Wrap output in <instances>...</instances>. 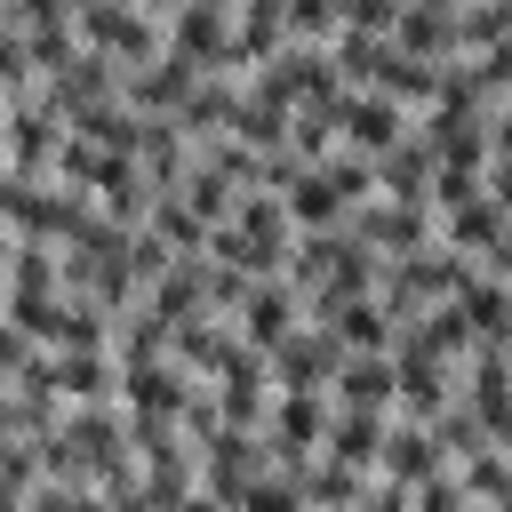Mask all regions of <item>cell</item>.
<instances>
[{"instance_id":"obj_3","label":"cell","mask_w":512,"mask_h":512,"mask_svg":"<svg viewBox=\"0 0 512 512\" xmlns=\"http://www.w3.org/2000/svg\"><path fill=\"white\" fill-rule=\"evenodd\" d=\"M352 232L376 248V256H416V248H432L440 240V208L432 200H368V208H352Z\"/></svg>"},{"instance_id":"obj_24","label":"cell","mask_w":512,"mask_h":512,"mask_svg":"<svg viewBox=\"0 0 512 512\" xmlns=\"http://www.w3.org/2000/svg\"><path fill=\"white\" fill-rule=\"evenodd\" d=\"M400 8H408V0H344V32L392 40V32H400Z\"/></svg>"},{"instance_id":"obj_28","label":"cell","mask_w":512,"mask_h":512,"mask_svg":"<svg viewBox=\"0 0 512 512\" xmlns=\"http://www.w3.org/2000/svg\"><path fill=\"white\" fill-rule=\"evenodd\" d=\"M176 512H232V504H224V496H208V488H200V496H184V504H176Z\"/></svg>"},{"instance_id":"obj_16","label":"cell","mask_w":512,"mask_h":512,"mask_svg":"<svg viewBox=\"0 0 512 512\" xmlns=\"http://www.w3.org/2000/svg\"><path fill=\"white\" fill-rule=\"evenodd\" d=\"M432 176H440V160H432L424 136H408V144H392L376 160V192L384 200H432Z\"/></svg>"},{"instance_id":"obj_18","label":"cell","mask_w":512,"mask_h":512,"mask_svg":"<svg viewBox=\"0 0 512 512\" xmlns=\"http://www.w3.org/2000/svg\"><path fill=\"white\" fill-rule=\"evenodd\" d=\"M368 480H376V472H360V464H344V456H320V464L304 472V496H312V512H360Z\"/></svg>"},{"instance_id":"obj_9","label":"cell","mask_w":512,"mask_h":512,"mask_svg":"<svg viewBox=\"0 0 512 512\" xmlns=\"http://www.w3.org/2000/svg\"><path fill=\"white\" fill-rule=\"evenodd\" d=\"M456 464H448V448H440V432L432 424H416V416H392V440H384V480H400V488H432V480H448Z\"/></svg>"},{"instance_id":"obj_8","label":"cell","mask_w":512,"mask_h":512,"mask_svg":"<svg viewBox=\"0 0 512 512\" xmlns=\"http://www.w3.org/2000/svg\"><path fill=\"white\" fill-rule=\"evenodd\" d=\"M168 56L200 64V72H232V8H176L168 16Z\"/></svg>"},{"instance_id":"obj_29","label":"cell","mask_w":512,"mask_h":512,"mask_svg":"<svg viewBox=\"0 0 512 512\" xmlns=\"http://www.w3.org/2000/svg\"><path fill=\"white\" fill-rule=\"evenodd\" d=\"M192 8H240V0H192Z\"/></svg>"},{"instance_id":"obj_21","label":"cell","mask_w":512,"mask_h":512,"mask_svg":"<svg viewBox=\"0 0 512 512\" xmlns=\"http://www.w3.org/2000/svg\"><path fill=\"white\" fill-rule=\"evenodd\" d=\"M456 480H464V496H472V504H504V496H512V456L488 440L480 456H464V464H456Z\"/></svg>"},{"instance_id":"obj_19","label":"cell","mask_w":512,"mask_h":512,"mask_svg":"<svg viewBox=\"0 0 512 512\" xmlns=\"http://www.w3.org/2000/svg\"><path fill=\"white\" fill-rule=\"evenodd\" d=\"M176 192H184V200H192V216H200V224H216V232H224V224H232V208H240V184H232L224 168H208V160H192V176H184Z\"/></svg>"},{"instance_id":"obj_7","label":"cell","mask_w":512,"mask_h":512,"mask_svg":"<svg viewBox=\"0 0 512 512\" xmlns=\"http://www.w3.org/2000/svg\"><path fill=\"white\" fill-rule=\"evenodd\" d=\"M416 128H408V104H392V96H376V88H352L344 96V152H360V160H384L392 144H408Z\"/></svg>"},{"instance_id":"obj_27","label":"cell","mask_w":512,"mask_h":512,"mask_svg":"<svg viewBox=\"0 0 512 512\" xmlns=\"http://www.w3.org/2000/svg\"><path fill=\"white\" fill-rule=\"evenodd\" d=\"M480 272H496V280H512V232H504V240H496V248L480 256Z\"/></svg>"},{"instance_id":"obj_4","label":"cell","mask_w":512,"mask_h":512,"mask_svg":"<svg viewBox=\"0 0 512 512\" xmlns=\"http://www.w3.org/2000/svg\"><path fill=\"white\" fill-rule=\"evenodd\" d=\"M344 360H352L344 336H336L328 320H304V328L272 352V384H280V392H328V384L344 376Z\"/></svg>"},{"instance_id":"obj_2","label":"cell","mask_w":512,"mask_h":512,"mask_svg":"<svg viewBox=\"0 0 512 512\" xmlns=\"http://www.w3.org/2000/svg\"><path fill=\"white\" fill-rule=\"evenodd\" d=\"M264 472H272V440H264V432H232V424H224L216 440H200V488L224 496L232 512H240V496H248Z\"/></svg>"},{"instance_id":"obj_25","label":"cell","mask_w":512,"mask_h":512,"mask_svg":"<svg viewBox=\"0 0 512 512\" xmlns=\"http://www.w3.org/2000/svg\"><path fill=\"white\" fill-rule=\"evenodd\" d=\"M416 512H480L472 496H464V480L448 472V480H432V488H416Z\"/></svg>"},{"instance_id":"obj_22","label":"cell","mask_w":512,"mask_h":512,"mask_svg":"<svg viewBox=\"0 0 512 512\" xmlns=\"http://www.w3.org/2000/svg\"><path fill=\"white\" fill-rule=\"evenodd\" d=\"M288 40L336 48V40H344V0H288Z\"/></svg>"},{"instance_id":"obj_13","label":"cell","mask_w":512,"mask_h":512,"mask_svg":"<svg viewBox=\"0 0 512 512\" xmlns=\"http://www.w3.org/2000/svg\"><path fill=\"white\" fill-rule=\"evenodd\" d=\"M8 296H64V248L8 232Z\"/></svg>"},{"instance_id":"obj_12","label":"cell","mask_w":512,"mask_h":512,"mask_svg":"<svg viewBox=\"0 0 512 512\" xmlns=\"http://www.w3.org/2000/svg\"><path fill=\"white\" fill-rule=\"evenodd\" d=\"M392 40H400L416 64H456V8H448V0H408Z\"/></svg>"},{"instance_id":"obj_17","label":"cell","mask_w":512,"mask_h":512,"mask_svg":"<svg viewBox=\"0 0 512 512\" xmlns=\"http://www.w3.org/2000/svg\"><path fill=\"white\" fill-rule=\"evenodd\" d=\"M328 328L344 336V352H392V344H400V320H392V304H384V296H360V304H344Z\"/></svg>"},{"instance_id":"obj_5","label":"cell","mask_w":512,"mask_h":512,"mask_svg":"<svg viewBox=\"0 0 512 512\" xmlns=\"http://www.w3.org/2000/svg\"><path fill=\"white\" fill-rule=\"evenodd\" d=\"M64 120L32 96V104H8V176H56V160H64Z\"/></svg>"},{"instance_id":"obj_14","label":"cell","mask_w":512,"mask_h":512,"mask_svg":"<svg viewBox=\"0 0 512 512\" xmlns=\"http://www.w3.org/2000/svg\"><path fill=\"white\" fill-rule=\"evenodd\" d=\"M384 440H392L384 408H336V424H328V456H344L360 472H384Z\"/></svg>"},{"instance_id":"obj_20","label":"cell","mask_w":512,"mask_h":512,"mask_svg":"<svg viewBox=\"0 0 512 512\" xmlns=\"http://www.w3.org/2000/svg\"><path fill=\"white\" fill-rule=\"evenodd\" d=\"M152 232H160L176 256H208V248H216V224H200L184 192H160V208H152Z\"/></svg>"},{"instance_id":"obj_26","label":"cell","mask_w":512,"mask_h":512,"mask_svg":"<svg viewBox=\"0 0 512 512\" xmlns=\"http://www.w3.org/2000/svg\"><path fill=\"white\" fill-rule=\"evenodd\" d=\"M112 496V512H160L152 496H144V480H120V488H104Z\"/></svg>"},{"instance_id":"obj_23","label":"cell","mask_w":512,"mask_h":512,"mask_svg":"<svg viewBox=\"0 0 512 512\" xmlns=\"http://www.w3.org/2000/svg\"><path fill=\"white\" fill-rule=\"evenodd\" d=\"M240 512H312V496H304V480H288V472H264V480L240 496Z\"/></svg>"},{"instance_id":"obj_11","label":"cell","mask_w":512,"mask_h":512,"mask_svg":"<svg viewBox=\"0 0 512 512\" xmlns=\"http://www.w3.org/2000/svg\"><path fill=\"white\" fill-rule=\"evenodd\" d=\"M328 400H336V408H384V416H392V408H400V360H392V352H352L344 376L328 384Z\"/></svg>"},{"instance_id":"obj_1","label":"cell","mask_w":512,"mask_h":512,"mask_svg":"<svg viewBox=\"0 0 512 512\" xmlns=\"http://www.w3.org/2000/svg\"><path fill=\"white\" fill-rule=\"evenodd\" d=\"M72 24H80V40H88L96 56H112L120 72H144V64L168 56V24L144 16L136 0H72Z\"/></svg>"},{"instance_id":"obj_6","label":"cell","mask_w":512,"mask_h":512,"mask_svg":"<svg viewBox=\"0 0 512 512\" xmlns=\"http://www.w3.org/2000/svg\"><path fill=\"white\" fill-rule=\"evenodd\" d=\"M304 320H312V312H304V296H296L288 280H256L232 328L248 336V352H264V360H272V352H280V344H288V336H296Z\"/></svg>"},{"instance_id":"obj_15","label":"cell","mask_w":512,"mask_h":512,"mask_svg":"<svg viewBox=\"0 0 512 512\" xmlns=\"http://www.w3.org/2000/svg\"><path fill=\"white\" fill-rule=\"evenodd\" d=\"M504 232H512V208H504L496 192H480V200H464V208H448V216H440V240H448V248H464V256H488Z\"/></svg>"},{"instance_id":"obj_10","label":"cell","mask_w":512,"mask_h":512,"mask_svg":"<svg viewBox=\"0 0 512 512\" xmlns=\"http://www.w3.org/2000/svg\"><path fill=\"white\" fill-rule=\"evenodd\" d=\"M208 72L200 64H184V56H160V64H144V72H128V104L144 112V120H176L184 104H192V88H200Z\"/></svg>"}]
</instances>
